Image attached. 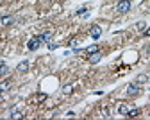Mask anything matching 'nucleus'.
<instances>
[{
	"mask_svg": "<svg viewBox=\"0 0 150 120\" xmlns=\"http://www.w3.org/2000/svg\"><path fill=\"white\" fill-rule=\"evenodd\" d=\"M129 11H130V0H120V2L116 4V13L125 14Z\"/></svg>",
	"mask_w": 150,
	"mask_h": 120,
	"instance_id": "nucleus-1",
	"label": "nucleus"
},
{
	"mask_svg": "<svg viewBox=\"0 0 150 120\" xmlns=\"http://www.w3.org/2000/svg\"><path fill=\"white\" fill-rule=\"evenodd\" d=\"M41 43H43V38L41 36H34V38H30V41L27 43V47H29V50H38Z\"/></svg>",
	"mask_w": 150,
	"mask_h": 120,
	"instance_id": "nucleus-2",
	"label": "nucleus"
},
{
	"mask_svg": "<svg viewBox=\"0 0 150 120\" xmlns=\"http://www.w3.org/2000/svg\"><path fill=\"white\" fill-rule=\"evenodd\" d=\"M139 90H141L139 84H138V83H132V84H129V86H127V95H129V97H134V95L139 93Z\"/></svg>",
	"mask_w": 150,
	"mask_h": 120,
	"instance_id": "nucleus-3",
	"label": "nucleus"
},
{
	"mask_svg": "<svg viewBox=\"0 0 150 120\" xmlns=\"http://www.w3.org/2000/svg\"><path fill=\"white\" fill-rule=\"evenodd\" d=\"M89 36H91L93 39H98V38L102 36V27H98V25H93V27L89 29Z\"/></svg>",
	"mask_w": 150,
	"mask_h": 120,
	"instance_id": "nucleus-4",
	"label": "nucleus"
},
{
	"mask_svg": "<svg viewBox=\"0 0 150 120\" xmlns=\"http://www.w3.org/2000/svg\"><path fill=\"white\" fill-rule=\"evenodd\" d=\"M102 59V56H100V52H95V54H89V57H88V61L91 63V65H97L98 61Z\"/></svg>",
	"mask_w": 150,
	"mask_h": 120,
	"instance_id": "nucleus-5",
	"label": "nucleus"
},
{
	"mask_svg": "<svg viewBox=\"0 0 150 120\" xmlns=\"http://www.w3.org/2000/svg\"><path fill=\"white\" fill-rule=\"evenodd\" d=\"M16 70L20 72V74H23V72H27L29 70V61H22V63H18V66H16Z\"/></svg>",
	"mask_w": 150,
	"mask_h": 120,
	"instance_id": "nucleus-6",
	"label": "nucleus"
},
{
	"mask_svg": "<svg viewBox=\"0 0 150 120\" xmlns=\"http://www.w3.org/2000/svg\"><path fill=\"white\" fill-rule=\"evenodd\" d=\"M0 22H2L4 27H7V25H11V24L14 22V18H13V16H2V18H0Z\"/></svg>",
	"mask_w": 150,
	"mask_h": 120,
	"instance_id": "nucleus-7",
	"label": "nucleus"
},
{
	"mask_svg": "<svg viewBox=\"0 0 150 120\" xmlns=\"http://www.w3.org/2000/svg\"><path fill=\"white\" fill-rule=\"evenodd\" d=\"M118 113L123 115V116H127V113H129V106H127L125 102H122V104L118 106Z\"/></svg>",
	"mask_w": 150,
	"mask_h": 120,
	"instance_id": "nucleus-8",
	"label": "nucleus"
},
{
	"mask_svg": "<svg viewBox=\"0 0 150 120\" xmlns=\"http://www.w3.org/2000/svg\"><path fill=\"white\" fill-rule=\"evenodd\" d=\"M61 91H63L64 95H71V93H73V84H64V86L61 88Z\"/></svg>",
	"mask_w": 150,
	"mask_h": 120,
	"instance_id": "nucleus-9",
	"label": "nucleus"
},
{
	"mask_svg": "<svg viewBox=\"0 0 150 120\" xmlns=\"http://www.w3.org/2000/svg\"><path fill=\"white\" fill-rule=\"evenodd\" d=\"M11 118H13V120H20V118H23V113L18 111V109H13V111H11Z\"/></svg>",
	"mask_w": 150,
	"mask_h": 120,
	"instance_id": "nucleus-10",
	"label": "nucleus"
},
{
	"mask_svg": "<svg viewBox=\"0 0 150 120\" xmlns=\"http://www.w3.org/2000/svg\"><path fill=\"white\" fill-rule=\"evenodd\" d=\"M146 81H148V75H145V74H139V75L136 77V83H138V84H145Z\"/></svg>",
	"mask_w": 150,
	"mask_h": 120,
	"instance_id": "nucleus-11",
	"label": "nucleus"
},
{
	"mask_svg": "<svg viewBox=\"0 0 150 120\" xmlns=\"http://www.w3.org/2000/svg\"><path fill=\"white\" fill-rule=\"evenodd\" d=\"M11 88V81H2V83H0V91H6V90H9Z\"/></svg>",
	"mask_w": 150,
	"mask_h": 120,
	"instance_id": "nucleus-12",
	"label": "nucleus"
},
{
	"mask_svg": "<svg viewBox=\"0 0 150 120\" xmlns=\"http://www.w3.org/2000/svg\"><path fill=\"white\" fill-rule=\"evenodd\" d=\"M7 74H9V66L2 63V65H0V77H4V75H7Z\"/></svg>",
	"mask_w": 150,
	"mask_h": 120,
	"instance_id": "nucleus-13",
	"label": "nucleus"
},
{
	"mask_svg": "<svg viewBox=\"0 0 150 120\" xmlns=\"http://www.w3.org/2000/svg\"><path fill=\"white\" fill-rule=\"evenodd\" d=\"M141 111L138 109V108H132V109H129V113H127V116H130V118H134V116H138Z\"/></svg>",
	"mask_w": 150,
	"mask_h": 120,
	"instance_id": "nucleus-14",
	"label": "nucleus"
},
{
	"mask_svg": "<svg viewBox=\"0 0 150 120\" xmlns=\"http://www.w3.org/2000/svg\"><path fill=\"white\" fill-rule=\"evenodd\" d=\"M95 52H98V47H97V45H89V47L86 49V54H95Z\"/></svg>",
	"mask_w": 150,
	"mask_h": 120,
	"instance_id": "nucleus-15",
	"label": "nucleus"
},
{
	"mask_svg": "<svg viewBox=\"0 0 150 120\" xmlns=\"http://www.w3.org/2000/svg\"><path fill=\"white\" fill-rule=\"evenodd\" d=\"M145 27H146V24H145V22H138V24H136V29H138L139 32H143V31H145Z\"/></svg>",
	"mask_w": 150,
	"mask_h": 120,
	"instance_id": "nucleus-16",
	"label": "nucleus"
},
{
	"mask_svg": "<svg viewBox=\"0 0 150 120\" xmlns=\"http://www.w3.org/2000/svg\"><path fill=\"white\" fill-rule=\"evenodd\" d=\"M41 38H43V41H48V39L52 38V31H47L45 34H41Z\"/></svg>",
	"mask_w": 150,
	"mask_h": 120,
	"instance_id": "nucleus-17",
	"label": "nucleus"
},
{
	"mask_svg": "<svg viewBox=\"0 0 150 120\" xmlns=\"http://www.w3.org/2000/svg\"><path fill=\"white\" fill-rule=\"evenodd\" d=\"M45 99H47V95H43V93H41V95H38V97H36V101H38V102H43Z\"/></svg>",
	"mask_w": 150,
	"mask_h": 120,
	"instance_id": "nucleus-18",
	"label": "nucleus"
},
{
	"mask_svg": "<svg viewBox=\"0 0 150 120\" xmlns=\"http://www.w3.org/2000/svg\"><path fill=\"white\" fill-rule=\"evenodd\" d=\"M77 14H84V16H86V7H81V9L77 11Z\"/></svg>",
	"mask_w": 150,
	"mask_h": 120,
	"instance_id": "nucleus-19",
	"label": "nucleus"
},
{
	"mask_svg": "<svg viewBox=\"0 0 150 120\" xmlns=\"http://www.w3.org/2000/svg\"><path fill=\"white\" fill-rule=\"evenodd\" d=\"M48 49L50 50H55V49H57V45H55V43H48Z\"/></svg>",
	"mask_w": 150,
	"mask_h": 120,
	"instance_id": "nucleus-20",
	"label": "nucleus"
},
{
	"mask_svg": "<svg viewBox=\"0 0 150 120\" xmlns=\"http://www.w3.org/2000/svg\"><path fill=\"white\" fill-rule=\"evenodd\" d=\"M143 34H145V36H150V29H145V31H143Z\"/></svg>",
	"mask_w": 150,
	"mask_h": 120,
	"instance_id": "nucleus-21",
	"label": "nucleus"
}]
</instances>
